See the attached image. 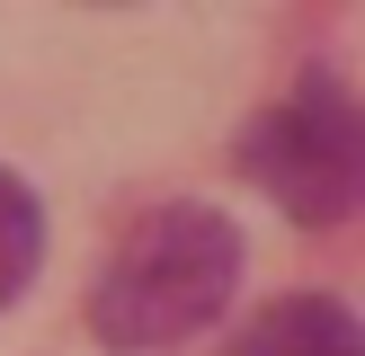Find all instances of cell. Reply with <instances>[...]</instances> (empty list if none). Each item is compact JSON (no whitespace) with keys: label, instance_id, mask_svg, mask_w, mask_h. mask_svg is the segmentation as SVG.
I'll use <instances>...</instances> for the list:
<instances>
[{"label":"cell","instance_id":"cell-1","mask_svg":"<svg viewBox=\"0 0 365 356\" xmlns=\"http://www.w3.org/2000/svg\"><path fill=\"white\" fill-rule=\"evenodd\" d=\"M241 223L223 205H160L116 241L89 285V338L116 356H152L214 330L241 294Z\"/></svg>","mask_w":365,"mask_h":356},{"label":"cell","instance_id":"cell-2","mask_svg":"<svg viewBox=\"0 0 365 356\" xmlns=\"http://www.w3.org/2000/svg\"><path fill=\"white\" fill-rule=\"evenodd\" d=\"M241 178L303 231L365 214V98L330 71H303L277 107L241 125Z\"/></svg>","mask_w":365,"mask_h":356},{"label":"cell","instance_id":"cell-3","mask_svg":"<svg viewBox=\"0 0 365 356\" xmlns=\"http://www.w3.org/2000/svg\"><path fill=\"white\" fill-rule=\"evenodd\" d=\"M223 356H365V320L339 294H285V303H267Z\"/></svg>","mask_w":365,"mask_h":356},{"label":"cell","instance_id":"cell-4","mask_svg":"<svg viewBox=\"0 0 365 356\" xmlns=\"http://www.w3.org/2000/svg\"><path fill=\"white\" fill-rule=\"evenodd\" d=\"M36 258H45V205L18 169H0V312L36 285Z\"/></svg>","mask_w":365,"mask_h":356}]
</instances>
